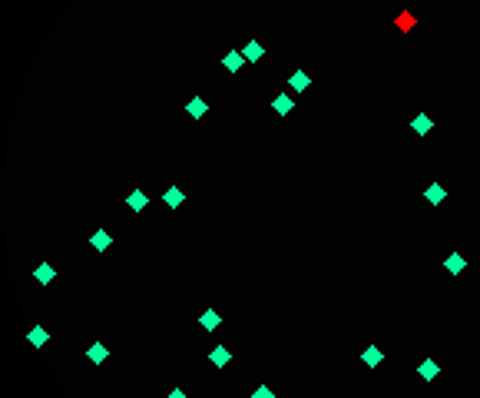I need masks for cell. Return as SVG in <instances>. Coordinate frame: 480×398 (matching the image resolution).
Returning <instances> with one entry per match:
<instances>
[{"label": "cell", "mask_w": 480, "mask_h": 398, "mask_svg": "<svg viewBox=\"0 0 480 398\" xmlns=\"http://www.w3.org/2000/svg\"><path fill=\"white\" fill-rule=\"evenodd\" d=\"M411 129H414L417 136H427V133L434 129V119L427 116V113H417V116H414V123H411Z\"/></svg>", "instance_id": "8"}, {"label": "cell", "mask_w": 480, "mask_h": 398, "mask_svg": "<svg viewBox=\"0 0 480 398\" xmlns=\"http://www.w3.org/2000/svg\"><path fill=\"white\" fill-rule=\"evenodd\" d=\"M222 63H225V70H228V73H238V70L245 67V56H242V50H228Z\"/></svg>", "instance_id": "5"}, {"label": "cell", "mask_w": 480, "mask_h": 398, "mask_svg": "<svg viewBox=\"0 0 480 398\" xmlns=\"http://www.w3.org/2000/svg\"><path fill=\"white\" fill-rule=\"evenodd\" d=\"M209 362H212V365H215V368H225V365H228V362H232V352H228V349H225V345H215V349H212V352H209Z\"/></svg>", "instance_id": "2"}, {"label": "cell", "mask_w": 480, "mask_h": 398, "mask_svg": "<svg viewBox=\"0 0 480 398\" xmlns=\"http://www.w3.org/2000/svg\"><path fill=\"white\" fill-rule=\"evenodd\" d=\"M199 322H202V328H219V312L215 309H209V312H202V318H199Z\"/></svg>", "instance_id": "17"}, {"label": "cell", "mask_w": 480, "mask_h": 398, "mask_svg": "<svg viewBox=\"0 0 480 398\" xmlns=\"http://www.w3.org/2000/svg\"><path fill=\"white\" fill-rule=\"evenodd\" d=\"M47 339H50V335H47V328H43V325H33L30 328V342L33 345H47Z\"/></svg>", "instance_id": "18"}, {"label": "cell", "mask_w": 480, "mask_h": 398, "mask_svg": "<svg viewBox=\"0 0 480 398\" xmlns=\"http://www.w3.org/2000/svg\"><path fill=\"white\" fill-rule=\"evenodd\" d=\"M444 269H447L450 276H460V272L467 269V259H464V255H457V252H454V255H447V259H444Z\"/></svg>", "instance_id": "11"}, {"label": "cell", "mask_w": 480, "mask_h": 398, "mask_svg": "<svg viewBox=\"0 0 480 398\" xmlns=\"http://www.w3.org/2000/svg\"><path fill=\"white\" fill-rule=\"evenodd\" d=\"M169 398H186V391H182V388H173V391H169Z\"/></svg>", "instance_id": "20"}, {"label": "cell", "mask_w": 480, "mask_h": 398, "mask_svg": "<svg viewBox=\"0 0 480 398\" xmlns=\"http://www.w3.org/2000/svg\"><path fill=\"white\" fill-rule=\"evenodd\" d=\"M291 106H295L291 93H282V96H275V100H272V110H275L278 116H288V113H291Z\"/></svg>", "instance_id": "10"}, {"label": "cell", "mask_w": 480, "mask_h": 398, "mask_svg": "<svg viewBox=\"0 0 480 398\" xmlns=\"http://www.w3.org/2000/svg\"><path fill=\"white\" fill-rule=\"evenodd\" d=\"M288 87L295 90V93H301V90H308V87H311V77H308L305 70H295V73L288 77Z\"/></svg>", "instance_id": "7"}, {"label": "cell", "mask_w": 480, "mask_h": 398, "mask_svg": "<svg viewBox=\"0 0 480 398\" xmlns=\"http://www.w3.org/2000/svg\"><path fill=\"white\" fill-rule=\"evenodd\" d=\"M163 199H166V206H169V209H179L182 206V189H179V186H169V189L163 192Z\"/></svg>", "instance_id": "13"}, {"label": "cell", "mask_w": 480, "mask_h": 398, "mask_svg": "<svg viewBox=\"0 0 480 398\" xmlns=\"http://www.w3.org/2000/svg\"><path fill=\"white\" fill-rule=\"evenodd\" d=\"M126 206L133 209V213H142V209L149 206V199H146V192H142V189H133V192L126 196Z\"/></svg>", "instance_id": "9"}, {"label": "cell", "mask_w": 480, "mask_h": 398, "mask_svg": "<svg viewBox=\"0 0 480 398\" xmlns=\"http://www.w3.org/2000/svg\"><path fill=\"white\" fill-rule=\"evenodd\" d=\"M252 398H275V395H272V388H268V385H262V388H255Z\"/></svg>", "instance_id": "19"}, {"label": "cell", "mask_w": 480, "mask_h": 398, "mask_svg": "<svg viewBox=\"0 0 480 398\" xmlns=\"http://www.w3.org/2000/svg\"><path fill=\"white\" fill-rule=\"evenodd\" d=\"M444 196H447V192H444V186H441V183H431V186L424 189V199H431V206H441V203H444Z\"/></svg>", "instance_id": "12"}, {"label": "cell", "mask_w": 480, "mask_h": 398, "mask_svg": "<svg viewBox=\"0 0 480 398\" xmlns=\"http://www.w3.org/2000/svg\"><path fill=\"white\" fill-rule=\"evenodd\" d=\"M90 246L103 252V249L110 246V232H106V229H96V232H93V239H90Z\"/></svg>", "instance_id": "16"}, {"label": "cell", "mask_w": 480, "mask_h": 398, "mask_svg": "<svg viewBox=\"0 0 480 398\" xmlns=\"http://www.w3.org/2000/svg\"><path fill=\"white\" fill-rule=\"evenodd\" d=\"M186 113H189V116H192V119H202V116H205V113H209V103H205L202 96H192L189 103H186Z\"/></svg>", "instance_id": "3"}, {"label": "cell", "mask_w": 480, "mask_h": 398, "mask_svg": "<svg viewBox=\"0 0 480 398\" xmlns=\"http://www.w3.org/2000/svg\"><path fill=\"white\" fill-rule=\"evenodd\" d=\"M87 355H90V362H93V365H103L110 352H106V345H103V342H93V345H90V352H87Z\"/></svg>", "instance_id": "14"}, {"label": "cell", "mask_w": 480, "mask_h": 398, "mask_svg": "<svg viewBox=\"0 0 480 398\" xmlns=\"http://www.w3.org/2000/svg\"><path fill=\"white\" fill-rule=\"evenodd\" d=\"M242 56H245V63H259L262 56H265V47H262L259 40H249L242 47Z\"/></svg>", "instance_id": "1"}, {"label": "cell", "mask_w": 480, "mask_h": 398, "mask_svg": "<svg viewBox=\"0 0 480 398\" xmlns=\"http://www.w3.org/2000/svg\"><path fill=\"white\" fill-rule=\"evenodd\" d=\"M33 276H37V282H40V286H47V282H53V266H50V262H40Z\"/></svg>", "instance_id": "15"}, {"label": "cell", "mask_w": 480, "mask_h": 398, "mask_svg": "<svg viewBox=\"0 0 480 398\" xmlns=\"http://www.w3.org/2000/svg\"><path fill=\"white\" fill-rule=\"evenodd\" d=\"M417 375H421L424 382H434V378L441 375V365H437V362H431V358H424V362L417 365Z\"/></svg>", "instance_id": "4"}, {"label": "cell", "mask_w": 480, "mask_h": 398, "mask_svg": "<svg viewBox=\"0 0 480 398\" xmlns=\"http://www.w3.org/2000/svg\"><path fill=\"white\" fill-rule=\"evenodd\" d=\"M361 362H364L368 368H378L381 362H384V352H381L378 345H368V349H364V355H361Z\"/></svg>", "instance_id": "6"}]
</instances>
